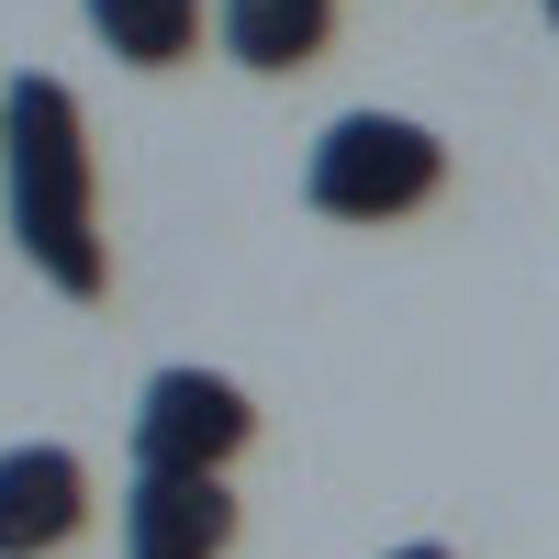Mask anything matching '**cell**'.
<instances>
[{
  "label": "cell",
  "instance_id": "1",
  "mask_svg": "<svg viewBox=\"0 0 559 559\" xmlns=\"http://www.w3.org/2000/svg\"><path fill=\"white\" fill-rule=\"evenodd\" d=\"M0 213L12 247L34 258L45 292L102 302L112 292V236H102V157H90V112L68 79L23 68L0 90Z\"/></svg>",
  "mask_w": 559,
  "mask_h": 559
},
{
  "label": "cell",
  "instance_id": "2",
  "mask_svg": "<svg viewBox=\"0 0 559 559\" xmlns=\"http://www.w3.org/2000/svg\"><path fill=\"white\" fill-rule=\"evenodd\" d=\"M448 191V146H437V123H414V112H336L302 146V202L324 224H403V213H426Z\"/></svg>",
  "mask_w": 559,
  "mask_h": 559
},
{
  "label": "cell",
  "instance_id": "3",
  "mask_svg": "<svg viewBox=\"0 0 559 559\" xmlns=\"http://www.w3.org/2000/svg\"><path fill=\"white\" fill-rule=\"evenodd\" d=\"M258 437V392L236 381V369H202V358H179L157 369L146 392H134V471H236Z\"/></svg>",
  "mask_w": 559,
  "mask_h": 559
},
{
  "label": "cell",
  "instance_id": "4",
  "mask_svg": "<svg viewBox=\"0 0 559 559\" xmlns=\"http://www.w3.org/2000/svg\"><path fill=\"white\" fill-rule=\"evenodd\" d=\"M90 526V459L57 437L0 448V559H57Z\"/></svg>",
  "mask_w": 559,
  "mask_h": 559
},
{
  "label": "cell",
  "instance_id": "5",
  "mask_svg": "<svg viewBox=\"0 0 559 559\" xmlns=\"http://www.w3.org/2000/svg\"><path fill=\"white\" fill-rule=\"evenodd\" d=\"M236 526L247 515L213 471H134L123 481V559H224Z\"/></svg>",
  "mask_w": 559,
  "mask_h": 559
},
{
  "label": "cell",
  "instance_id": "6",
  "mask_svg": "<svg viewBox=\"0 0 559 559\" xmlns=\"http://www.w3.org/2000/svg\"><path fill=\"white\" fill-rule=\"evenodd\" d=\"M224 57L236 68H258V79H292V68H313L324 45H336V0H224Z\"/></svg>",
  "mask_w": 559,
  "mask_h": 559
},
{
  "label": "cell",
  "instance_id": "7",
  "mask_svg": "<svg viewBox=\"0 0 559 559\" xmlns=\"http://www.w3.org/2000/svg\"><path fill=\"white\" fill-rule=\"evenodd\" d=\"M79 12L123 68H179L202 45V0H79Z\"/></svg>",
  "mask_w": 559,
  "mask_h": 559
},
{
  "label": "cell",
  "instance_id": "8",
  "mask_svg": "<svg viewBox=\"0 0 559 559\" xmlns=\"http://www.w3.org/2000/svg\"><path fill=\"white\" fill-rule=\"evenodd\" d=\"M381 559H459V548H437V537H403V548H381Z\"/></svg>",
  "mask_w": 559,
  "mask_h": 559
},
{
  "label": "cell",
  "instance_id": "9",
  "mask_svg": "<svg viewBox=\"0 0 559 559\" xmlns=\"http://www.w3.org/2000/svg\"><path fill=\"white\" fill-rule=\"evenodd\" d=\"M537 12H548V34H559V0H537Z\"/></svg>",
  "mask_w": 559,
  "mask_h": 559
}]
</instances>
